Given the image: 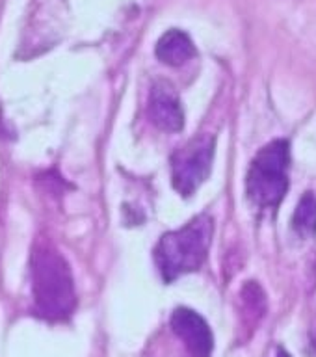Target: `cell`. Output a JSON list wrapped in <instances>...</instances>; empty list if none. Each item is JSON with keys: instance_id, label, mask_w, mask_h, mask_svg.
Masks as SVG:
<instances>
[{"instance_id": "277c9868", "label": "cell", "mask_w": 316, "mask_h": 357, "mask_svg": "<svg viewBox=\"0 0 316 357\" xmlns=\"http://www.w3.org/2000/svg\"><path fill=\"white\" fill-rule=\"evenodd\" d=\"M216 139L211 136H201L192 139L186 147L173 155V188L184 197H190L201 184L205 183L212 169Z\"/></svg>"}, {"instance_id": "ba28073f", "label": "cell", "mask_w": 316, "mask_h": 357, "mask_svg": "<svg viewBox=\"0 0 316 357\" xmlns=\"http://www.w3.org/2000/svg\"><path fill=\"white\" fill-rule=\"evenodd\" d=\"M242 301V318L246 326L255 328L266 314V294L257 281H248L240 290Z\"/></svg>"}, {"instance_id": "5b68a950", "label": "cell", "mask_w": 316, "mask_h": 357, "mask_svg": "<svg viewBox=\"0 0 316 357\" xmlns=\"http://www.w3.org/2000/svg\"><path fill=\"white\" fill-rule=\"evenodd\" d=\"M172 329L183 340L192 357H211L214 351V335L200 312L188 307H177L172 314Z\"/></svg>"}, {"instance_id": "9c48e42d", "label": "cell", "mask_w": 316, "mask_h": 357, "mask_svg": "<svg viewBox=\"0 0 316 357\" xmlns=\"http://www.w3.org/2000/svg\"><path fill=\"white\" fill-rule=\"evenodd\" d=\"M292 227L301 238L316 234V195L313 192H306L298 201L292 216Z\"/></svg>"}, {"instance_id": "30bf717a", "label": "cell", "mask_w": 316, "mask_h": 357, "mask_svg": "<svg viewBox=\"0 0 316 357\" xmlns=\"http://www.w3.org/2000/svg\"><path fill=\"white\" fill-rule=\"evenodd\" d=\"M273 357H290V354L285 350L283 346H279L278 350H276V356H273Z\"/></svg>"}, {"instance_id": "7a4b0ae2", "label": "cell", "mask_w": 316, "mask_h": 357, "mask_svg": "<svg viewBox=\"0 0 316 357\" xmlns=\"http://www.w3.org/2000/svg\"><path fill=\"white\" fill-rule=\"evenodd\" d=\"M214 223L209 214H200L184 227L170 231L158 240L155 262L164 283H173L184 273L197 272L206 261Z\"/></svg>"}, {"instance_id": "3957f363", "label": "cell", "mask_w": 316, "mask_h": 357, "mask_svg": "<svg viewBox=\"0 0 316 357\" xmlns=\"http://www.w3.org/2000/svg\"><path fill=\"white\" fill-rule=\"evenodd\" d=\"M289 139H273L257 153L246 177V194L257 208L276 211L281 205L289 192Z\"/></svg>"}, {"instance_id": "8992f818", "label": "cell", "mask_w": 316, "mask_h": 357, "mask_svg": "<svg viewBox=\"0 0 316 357\" xmlns=\"http://www.w3.org/2000/svg\"><path fill=\"white\" fill-rule=\"evenodd\" d=\"M149 117L166 132H179L184 127V114L175 89L167 82H156L151 89Z\"/></svg>"}, {"instance_id": "6da1fadb", "label": "cell", "mask_w": 316, "mask_h": 357, "mask_svg": "<svg viewBox=\"0 0 316 357\" xmlns=\"http://www.w3.org/2000/svg\"><path fill=\"white\" fill-rule=\"evenodd\" d=\"M30 273L36 314L49 322L71 318L77 309V292L66 257L50 244H38L30 261Z\"/></svg>"}, {"instance_id": "52a82bcc", "label": "cell", "mask_w": 316, "mask_h": 357, "mask_svg": "<svg viewBox=\"0 0 316 357\" xmlns=\"http://www.w3.org/2000/svg\"><path fill=\"white\" fill-rule=\"evenodd\" d=\"M156 58L172 67H181L195 56V45L183 30H167L156 43Z\"/></svg>"}]
</instances>
